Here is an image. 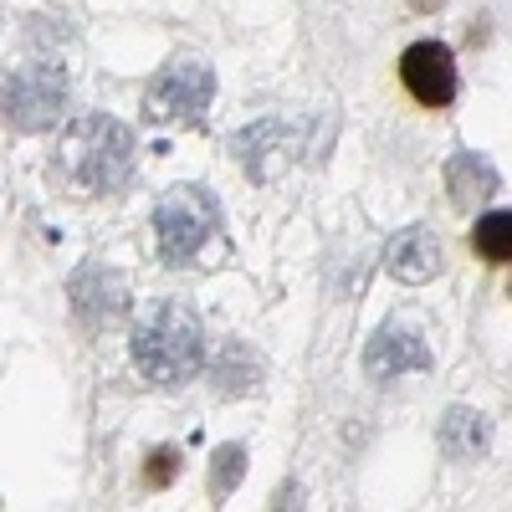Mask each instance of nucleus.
Listing matches in <instances>:
<instances>
[{"label": "nucleus", "mask_w": 512, "mask_h": 512, "mask_svg": "<svg viewBox=\"0 0 512 512\" xmlns=\"http://www.w3.org/2000/svg\"><path fill=\"white\" fill-rule=\"evenodd\" d=\"M134 175V134L118 123V118H103V113H88L67 123L57 134V149H52V180L72 195H113L123 190V180Z\"/></svg>", "instance_id": "nucleus-1"}, {"label": "nucleus", "mask_w": 512, "mask_h": 512, "mask_svg": "<svg viewBox=\"0 0 512 512\" xmlns=\"http://www.w3.org/2000/svg\"><path fill=\"white\" fill-rule=\"evenodd\" d=\"M205 359V328L200 318L164 297V303H149L134 323V369L144 374V384H185Z\"/></svg>", "instance_id": "nucleus-2"}, {"label": "nucleus", "mask_w": 512, "mask_h": 512, "mask_svg": "<svg viewBox=\"0 0 512 512\" xmlns=\"http://www.w3.org/2000/svg\"><path fill=\"white\" fill-rule=\"evenodd\" d=\"M216 226H221V210L200 185H175L154 205V231H159V251H164L169 267L195 262L210 246V236H216Z\"/></svg>", "instance_id": "nucleus-3"}, {"label": "nucleus", "mask_w": 512, "mask_h": 512, "mask_svg": "<svg viewBox=\"0 0 512 512\" xmlns=\"http://www.w3.org/2000/svg\"><path fill=\"white\" fill-rule=\"evenodd\" d=\"M395 82L420 113H441L461 93L456 52L446 47V41H410V47L400 52V62H395Z\"/></svg>", "instance_id": "nucleus-4"}, {"label": "nucleus", "mask_w": 512, "mask_h": 512, "mask_svg": "<svg viewBox=\"0 0 512 512\" xmlns=\"http://www.w3.org/2000/svg\"><path fill=\"white\" fill-rule=\"evenodd\" d=\"M67 103V82L57 67H26L6 82V98H0V113H6L11 128L21 134H41V128H52V118L62 113Z\"/></svg>", "instance_id": "nucleus-5"}, {"label": "nucleus", "mask_w": 512, "mask_h": 512, "mask_svg": "<svg viewBox=\"0 0 512 512\" xmlns=\"http://www.w3.org/2000/svg\"><path fill=\"white\" fill-rule=\"evenodd\" d=\"M364 369L374 379H395V374H410V369H431V349H425V338L405 323H384L369 349H364Z\"/></svg>", "instance_id": "nucleus-6"}, {"label": "nucleus", "mask_w": 512, "mask_h": 512, "mask_svg": "<svg viewBox=\"0 0 512 512\" xmlns=\"http://www.w3.org/2000/svg\"><path fill=\"white\" fill-rule=\"evenodd\" d=\"M210 88H216V77H210L205 67H195V62H180L175 72H164V82L154 88V98H149V113H200L205 108V98H210Z\"/></svg>", "instance_id": "nucleus-7"}, {"label": "nucleus", "mask_w": 512, "mask_h": 512, "mask_svg": "<svg viewBox=\"0 0 512 512\" xmlns=\"http://www.w3.org/2000/svg\"><path fill=\"white\" fill-rule=\"evenodd\" d=\"M384 267H390L400 282H431L441 272V241L431 231H400L390 241V251H384Z\"/></svg>", "instance_id": "nucleus-8"}, {"label": "nucleus", "mask_w": 512, "mask_h": 512, "mask_svg": "<svg viewBox=\"0 0 512 512\" xmlns=\"http://www.w3.org/2000/svg\"><path fill=\"white\" fill-rule=\"evenodd\" d=\"M497 190V175H492V164L487 159H451V200L461 205V210H472V205H482L487 195Z\"/></svg>", "instance_id": "nucleus-9"}, {"label": "nucleus", "mask_w": 512, "mask_h": 512, "mask_svg": "<svg viewBox=\"0 0 512 512\" xmlns=\"http://www.w3.org/2000/svg\"><path fill=\"white\" fill-rule=\"evenodd\" d=\"M441 446H446V456H456V461L482 456V451H487V420L472 415V410H451L446 425H441Z\"/></svg>", "instance_id": "nucleus-10"}, {"label": "nucleus", "mask_w": 512, "mask_h": 512, "mask_svg": "<svg viewBox=\"0 0 512 512\" xmlns=\"http://www.w3.org/2000/svg\"><path fill=\"white\" fill-rule=\"evenodd\" d=\"M507 236H512V216L507 210H482L477 216V226H472V246H477V256L487 267H502L507 262Z\"/></svg>", "instance_id": "nucleus-11"}, {"label": "nucleus", "mask_w": 512, "mask_h": 512, "mask_svg": "<svg viewBox=\"0 0 512 512\" xmlns=\"http://www.w3.org/2000/svg\"><path fill=\"white\" fill-rule=\"evenodd\" d=\"M241 472H246V446H221L216 466H210V492L226 497V492L241 482Z\"/></svg>", "instance_id": "nucleus-12"}, {"label": "nucleus", "mask_w": 512, "mask_h": 512, "mask_svg": "<svg viewBox=\"0 0 512 512\" xmlns=\"http://www.w3.org/2000/svg\"><path fill=\"white\" fill-rule=\"evenodd\" d=\"M175 477H180V451L175 446H154L149 466H144V487H169Z\"/></svg>", "instance_id": "nucleus-13"}]
</instances>
